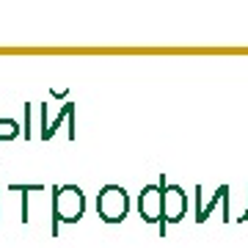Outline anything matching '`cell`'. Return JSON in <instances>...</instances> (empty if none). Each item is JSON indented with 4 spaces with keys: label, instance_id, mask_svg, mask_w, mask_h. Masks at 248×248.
Instances as JSON below:
<instances>
[{
    "label": "cell",
    "instance_id": "5b68a950",
    "mask_svg": "<svg viewBox=\"0 0 248 248\" xmlns=\"http://www.w3.org/2000/svg\"><path fill=\"white\" fill-rule=\"evenodd\" d=\"M223 196H229V187H226V185H221V187H218V193H215V196H213V199H210V207H204L202 213L196 215V221H199V223H204V221H207V215H210V210H213L215 204L221 202Z\"/></svg>",
    "mask_w": 248,
    "mask_h": 248
},
{
    "label": "cell",
    "instance_id": "277c9868",
    "mask_svg": "<svg viewBox=\"0 0 248 248\" xmlns=\"http://www.w3.org/2000/svg\"><path fill=\"white\" fill-rule=\"evenodd\" d=\"M163 185H166V179L160 185H146L138 196V213L146 223L163 221Z\"/></svg>",
    "mask_w": 248,
    "mask_h": 248
},
{
    "label": "cell",
    "instance_id": "6da1fadb",
    "mask_svg": "<svg viewBox=\"0 0 248 248\" xmlns=\"http://www.w3.org/2000/svg\"><path fill=\"white\" fill-rule=\"evenodd\" d=\"M53 232H58V221L75 223L86 213V193L78 185H63L55 190L53 199Z\"/></svg>",
    "mask_w": 248,
    "mask_h": 248
},
{
    "label": "cell",
    "instance_id": "3957f363",
    "mask_svg": "<svg viewBox=\"0 0 248 248\" xmlns=\"http://www.w3.org/2000/svg\"><path fill=\"white\" fill-rule=\"evenodd\" d=\"M187 213V196L179 185H163V221H160V232L166 234V221L177 223L182 221Z\"/></svg>",
    "mask_w": 248,
    "mask_h": 248
},
{
    "label": "cell",
    "instance_id": "7a4b0ae2",
    "mask_svg": "<svg viewBox=\"0 0 248 248\" xmlns=\"http://www.w3.org/2000/svg\"><path fill=\"white\" fill-rule=\"evenodd\" d=\"M127 210H130V199H127V190L122 185H105L97 196V213L102 221L108 223H119L127 218Z\"/></svg>",
    "mask_w": 248,
    "mask_h": 248
}]
</instances>
